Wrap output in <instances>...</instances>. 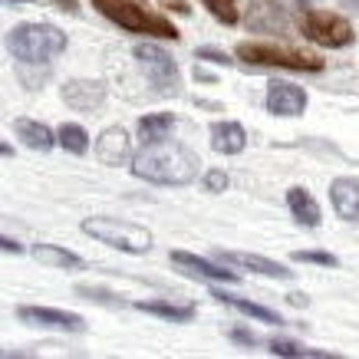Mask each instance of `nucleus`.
<instances>
[{
    "mask_svg": "<svg viewBox=\"0 0 359 359\" xmlns=\"http://www.w3.org/2000/svg\"><path fill=\"white\" fill-rule=\"evenodd\" d=\"M198 165H201V158L191 149L158 139L142 149V155L132 165V175L155 182V185H188L198 178Z\"/></svg>",
    "mask_w": 359,
    "mask_h": 359,
    "instance_id": "1",
    "label": "nucleus"
},
{
    "mask_svg": "<svg viewBox=\"0 0 359 359\" xmlns=\"http://www.w3.org/2000/svg\"><path fill=\"white\" fill-rule=\"evenodd\" d=\"M102 17H109L112 23L126 27L129 33H145V36H162V40H178V30L172 23L152 13L142 0H93Z\"/></svg>",
    "mask_w": 359,
    "mask_h": 359,
    "instance_id": "2",
    "label": "nucleus"
},
{
    "mask_svg": "<svg viewBox=\"0 0 359 359\" xmlns=\"http://www.w3.org/2000/svg\"><path fill=\"white\" fill-rule=\"evenodd\" d=\"M7 50L23 63H46L66 50V36L50 23H20L7 33Z\"/></svg>",
    "mask_w": 359,
    "mask_h": 359,
    "instance_id": "3",
    "label": "nucleus"
},
{
    "mask_svg": "<svg viewBox=\"0 0 359 359\" xmlns=\"http://www.w3.org/2000/svg\"><path fill=\"white\" fill-rule=\"evenodd\" d=\"M238 60H244L248 66H280V69H300V73H320L323 69L320 56L273 43H241Z\"/></svg>",
    "mask_w": 359,
    "mask_h": 359,
    "instance_id": "4",
    "label": "nucleus"
},
{
    "mask_svg": "<svg viewBox=\"0 0 359 359\" xmlns=\"http://www.w3.org/2000/svg\"><path fill=\"white\" fill-rule=\"evenodd\" d=\"M83 231L89 238L102 241L109 248H119L126 254H145L152 248V234L132 221H119V218H86L83 221Z\"/></svg>",
    "mask_w": 359,
    "mask_h": 359,
    "instance_id": "5",
    "label": "nucleus"
},
{
    "mask_svg": "<svg viewBox=\"0 0 359 359\" xmlns=\"http://www.w3.org/2000/svg\"><path fill=\"white\" fill-rule=\"evenodd\" d=\"M300 33L306 40H313L320 46H330V50H339V46H349L353 43V27L349 20H343L339 13H330V11H310L300 17Z\"/></svg>",
    "mask_w": 359,
    "mask_h": 359,
    "instance_id": "6",
    "label": "nucleus"
},
{
    "mask_svg": "<svg viewBox=\"0 0 359 359\" xmlns=\"http://www.w3.org/2000/svg\"><path fill=\"white\" fill-rule=\"evenodd\" d=\"M135 60L149 73L152 86H158L162 93H178L182 79H178V66H175L172 53H165L162 46H155V43H139L135 46Z\"/></svg>",
    "mask_w": 359,
    "mask_h": 359,
    "instance_id": "7",
    "label": "nucleus"
},
{
    "mask_svg": "<svg viewBox=\"0 0 359 359\" xmlns=\"http://www.w3.org/2000/svg\"><path fill=\"white\" fill-rule=\"evenodd\" d=\"M23 323L46 330H63V333H86V320L79 313H66V310H46V306H20L17 310Z\"/></svg>",
    "mask_w": 359,
    "mask_h": 359,
    "instance_id": "8",
    "label": "nucleus"
},
{
    "mask_svg": "<svg viewBox=\"0 0 359 359\" xmlns=\"http://www.w3.org/2000/svg\"><path fill=\"white\" fill-rule=\"evenodd\" d=\"M267 109L273 116H300L306 109V93L300 86H294V83L273 79L267 86Z\"/></svg>",
    "mask_w": 359,
    "mask_h": 359,
    "instance_id": "9",
    "label": "nucleus"
},
{
    "mask_svg": "<svg viewBox=\"0 0 359 359\" xmlns=\"http://www.w3.org/2000/svg\"><path fill=\"white\" fill-rule=\"evenodd\" d=\"M102 99H106V86L96 79H73L63 86V102L76 112H93L96 106H102Z\"/></svg>",
    "mask_w": 359,
    "mask_h": 359,
    "instance_id": "10",
    "label": "nucleus"
},
{
    "mask_svg": "<svg viewBox=\"0 0 359 359\" xmlns=\"http://www.w3.org/2000/svg\"><path fill=\"white\" fill-rule=\"evenodd\" d=\"M218 257L224 264H234V267H248L254 273H264V277H277V280H290L294 271H287L283 264L267 261L261 254H244V250H218Z\"/></svg>",
    "mask_w": 359,
    "mask_h": 359,
    "instance_id": "11",
    "label": "nucleus"
},
{
    "mask_svg": "<svg viewBox=\"0 0 359 359\" xmlns=\"http://www.w3.org/2000/svg\"><path fill=\"white\" fill-rule=\"evenodd\" d=\"M96 155H99V162H102V165H126L132 158V142H129V135H126L119 126L106 129L96 139Z\"/></svg>",
    "mask_w": 359,
    "mask_h": 359,
    "instance_id": "12",
    "label": "nucleus"
},
{
    "mask_svg": "<svg viewBox=\"0 0 359 359\" xmlns=\"http://www.w3.org/2000/svg\"><path fill=\"white\" fill-rule=\"evenodd\" d=\"M172 264H175V267H182L188 277H205V280H224V283L238 280V273H234V271H224V267H218V264L201 261V257L185 254V250H172Z\"/></svg>",
    "mask_w": 359,
    "mask_h": 359,
    "instance_id": "13",
    "label": "nucleus"
},
{
    "mask_svg": "<svg viewBox=\"0 0 359 359\" xmlns=\"http://www.w3.org/2000/svg\"><path fill=\"white\" fill-rule=\"evenodd\" d=\"M330 198L339 218L359 221V178H337L330 185Z\"/></svg>",
    "mask_w": 359,
    "mask_h": 359,
    "instance_id": "14",
    "label": "nucleus"
},
{
    "mask_svg": "<svg viewBox=\"0 0 359 359\" xmlns=\"http://www.w3.org/2000/svg\"><path fill=\"white\" fill-rule=\"evenodd\" d=\"M248 142V132L241 129L238 122H215L211 126V145L221 155H238Z\"/></svg>",
    "mask_w": 359,
    "mask_h": 359,
    "instance_id": "15",
    "label": "nucleus"
},
{
    "mask_svg": "<svg viewBox=\"0 0 359 359\" xmlns=\"http://www.w3.org/2000/svg\"><path fill=\"white\" fill-rule=\"evenodd\" d=\"M13 132H17V139H23V145L33 149V152H50V149H53V132L46 129V126H40V122L17 119L13 122Z\"/></svg>",
    "mask_w": 359,
    "mask_h": 359,
    "instance_id": "16",
    "label": "nucleus"
},
{
    "mask_svg": "<svg viewBox=\"0 0 359 359\" xmlns=\"http://www.w3.org/2000/svg\"><path fill=\"white\" fill-rule=\"evenodd\" d=\"M287 205L294 211V218L306 228H316L320 224V205L313 201V195L306 191V188H290L287 191Z\"/></svg>",
    "mask_w": 359,
    "mask_h": 359,
    "instance_id": "17",
    "label": "nucleus"
},
{
    "mask_svg": "<svg viewBox=\"0 0 359 359\" xmlns=\"http://www.w3.org/2000/svg\"><path fill=\"white\" fill-rule=\"evenodd\" d=\"M215 300H221V304H228V306H234V310H241L244 316H254V320H261V323H277L280 327L283 320L273 310H267V306H261V304H250V300H244V297H234V294H224V290H215Z\"/></svg>",
    "mask_w": 359,
    "mask_h": 359,
    "instance_id": "18",
    "label": "nucleus"
},
{
    "mask_svg": "<svg viewBox=\"0 0 359 359\" xmlns=\"http://www.w3.org/2000/svg\"><path fill=\"white\" fill-rule=\"evenodd\" d=\"M33 257L40 264H46V267H60V271H66V267H83V261H79L73 250H63V248H56V244H36L33 248Z\"/></svg>",
    "mask_w": 359,
    "mask_h": 359,
    "instance_id": "19",
    "label": "nucleus"
},
{
    "mask_svg": "<svg viewBox=\"0 0 359 359\" xmlns=\"http://www.w3.org/2000/svg\"><path fill=\"white\" fill-rule=\"evenodd\" d=\"M139 310L165 316V320H172V323H188V320L195 316V306L191 304H168V300H142Z\"/></svg>",
    "mask_w": 359,
    "mask_h": 359,
    "instance_id": "20",
    "label": "nucleus"
},
{
    "mask_svg": "<svg viewBox=\"0 0 359 359\" xmlns=\"http://www.w3.org/2000/svg\"><path fill=\"white\" fill-rule=\"evenodd\" d=\"M172 129H175V116H168V112H155V116H145V119H139L142 145L165 139V135H168Z\"/></svg>",
    "mask_w": 359,
    "mask_h": 359,
    "instance_id": "21",
    "label": "nucleus"
},
{
    "mask_svg": "<svg viewBox=\"0 0 359 359\" xmlns=\"http://www.w3.org/2000/svg\"><path fill=\"white\" fill-rule=\"evenodd\" d=\"M60 145H63L66 152H73V155H83L89 149V135H86V129L83 126H63L60 129Z\"/></svg>",
    "mask_w": 359,
    "mask_h": 359,
    "instance_id": "22",
    "label": "nucleus"
},
{
    "mask_svg": "<svg viewBox=\"0 0 359 359\" xmlns=\"http://www.w3.org/2000/svg\"><path fill=\"white\" fill-rule=\"evenodd\" d=\"M271 353L273 356H313V359H327L330 353H323V349H306L300 346V343H290V339H271Z\"/></svg>",
    "mask_w": 359,
    "mask_h": 359,
    "instance_id": "23",
    "label": "nucleus"
},
{
    "mask_svg": "<svg viewBox=\"0 0 359 359\" xmlns=\"http://www.w3.org/2000/svg\"><path fill=\"white\" fill-rule=\"evenodd\" d=\"M221 23H238V0H201Z\"/></svg>",
    "mask_w": 359,
    "mask_h": 359,
    "instance_id": "24",
    "label": "nucleus"
},
{
    "mask_svg": "<svg viewBox=\"0 0 359 359\" xmlns=\"http://www.w3.org/2000/svg\"><path fill=\"white\" fill-rule=\"evenodd\" d=\"M294 261L297 264H323V267H337L339 264L327 250H294Z\"/></svg>",
    "mask_w": 359,
    "mask_h": 359,
    "instance_id": "25",
    "label": "nucleus"
},
{
    "mask_svg": "<svg viewBox=\"0 0 359 359\" xmlns=\"http://www.w3.org/2000/svg\"><path fill=\"white\" fill-rule=\"evenodd\" d=\"M76 294H83L86 300H99V304H109V306H122L126 300L122 297H112L106 290H99V287H76Z\"/></svg>",
    "mask_w": 359,
    "mask_h": 359,
    "instance_id": "26",
    "label": "nucleus"
},
{
    "mask_svg": "<svg viewBox=\"0 0 359 359\" xmlns=\"http://www.w3.org/2000/svg\"><path fill=\"white\" fill-rule=\"evenodd\" d=\"M205 188L208 191H224V188H228V175L224 172H208L205 175Z\"/></svg>",
    "mask_w": 359,
    "mask_h": 359,
    "instance_id": "27",
    "label": "nucleus"
},
{
    "mask_svg": "<svg viewBox=\"0 0 359 359\" xmlns=\"http://www.w3.org/2000/svg\"><path fill=\"white\" fill-rule=\"evenodd\" d=\"M198 60H208V63H218V66H231V60L218 50H198Z\"/></svg>",
    "mask_w": 359,
    "mask_h": 359,
    "instance_id": "28",
    "label": "nucleus"
},
{
    "mask_svg": "<svg viewBox=\"0 0 359 359\" xmlns=\"http://www.w3.org/2000/svg\"><path fill=\"white\" fill-rule=\"evenodd\" d=\"M231 339H238V343H244V346H254V343H257V337H254V333H250V330H231Z\"/></svg>",
    "mask_w": 359,
    "mask_h": 359,
    "instance_id": "29",
    "label": "nucleus"
},
{
    "mask_svg": "<svg viewBox=\"0 0 359 359\" xmlns=\"http://www.w3.org/2000/svg\"><path fill=\"white\" fill-rule=\"evenodd\" d=\"M56 7H60V11H66V13H79V4L76 0H53Z\"/></svg>",
    "mask_w": 359,
    "mask_h": 359,
    "instance_id": "30",
    "label": "nucleus"
},
{
    "mask_svg": "<svg viewBox=\"0 0 359 359\" xmlns=\"http://www.w3.org/2000/svg\"><path fill=\"white\" fill-rule=\"evenodd\" d=\"M4 250H7V254H20V244H17V241H11V238H4Z\"/></svg>",
    "mask_w": 359,
    "mask_h": 359,
    "instance_id": "31",
    "label": "nucleus"
},
{
    "mask_svg": "<svg viewBox=\"0 0 359 359\" xmlns=\"http://www.w3.org/2000/svg\"><path fill=\"white\" fill-rule=\"evenodd\" d=\"M290 304H294V306H306V294H290Z\"/></svg>",
    "mask_w": 359,
    "mask_h": 359,
    "instance_id": "32",
    "label": "nucleus"
},
{
    "mask_svg": "<svg viewBox=\"0 0 359 359\" xmlns=\"http://www.w3.org/2000/svg\"><path fill=\"white\" fill-rule=\"evenodd\" d=\"M195 79H205V83H211V79H215V76H211V73H205L201 66H195Z\"/></svg>",
    "mask_w": 359,
    "mask_h": 359,
    "instance_id": "33",
    "label": "nucleus"
},
{
    "mask_svg": "<svg viewBox=\"0 0 359 359\" xmlns=\"http://www.w3.org/2000/svg\"><path fill=\"white\" fill-rule=\"evenodd\" d=\"M4 4H27V0H4Z\"/></svg>",
    "mask_w": 359,
    "mask_h": 359,
    "instance_id": "34",
    "label": "nucleus"
}]
</instances>
